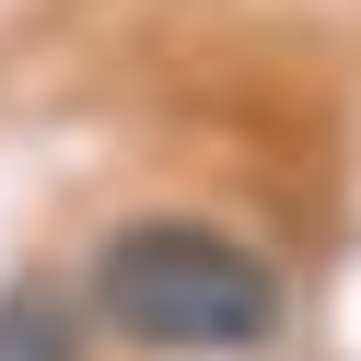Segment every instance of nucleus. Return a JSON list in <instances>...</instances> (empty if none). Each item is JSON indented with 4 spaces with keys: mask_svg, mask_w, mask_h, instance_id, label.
Segmentation results:
<instances>
[{
    "mask_svg": "<svg viewBox=\"0 0 361 361\" xmlns=\"http://www.w3.org/2000/svg\"><path fill=\"white\" fill-rule=\"evenodd\" d=\"M94 314L117 338L164 361H233V350H268L291 314L280 268L257 257L245 233L221 221H187V210H152V221H117L94 257Z\"/></svg>",
    "mask_w": 361,
    "mask_h": 361,
    "instance_id": "nucleus-1",
    "label": "nucleus"
},
{
    "mask_svg": "<svg viewBox=\"0 0 361 361\" xmlns=\"http://www.w3.org/2000/svg\"><path fill=\"white\" fill-rule=\"evenodd\" d=\"M0 361H82V314L59 291H0Z\"/></svg>",
    "mask_w": 361,
    "mask_h": 361,
    "instance_id": "nucleus-2",
    "label": "nucleus"
}]
</instances>
